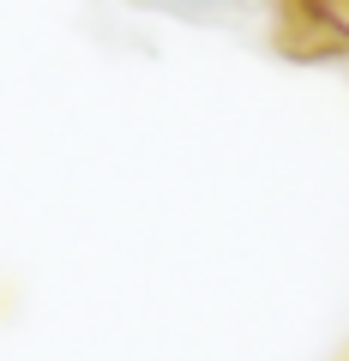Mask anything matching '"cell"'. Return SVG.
<instances>
[{
    "label": "cell",
    "instance_id": "1",
    "mask_svg": "<svg viewBox=\"0 0 349 361\" xmlns=\"http://www.w3.org/2000/svg\"><path fill=\"white\" fill-rule=\"evenodd\" d=\"M283 49H295V54H343L349 49V25L331 13V6L289 0V13H283Z\"/></svg>",
    "mask_w": 349,
    "mask_h": 361
},
{
    "label": "cell",
    "instance_id": "2",
    "mask_svg": "<svg viewBox=\"0 0 349 361\" xmlns=\"http://www.w3.org/2000/svg\"><path fill=\"white\" fill-rule=\"evenodd\" d=\"M313 6H337V0H313Z\"/></svg>",
    "mask_w": 349,
    "mask_h": 361
}]
</instances>
